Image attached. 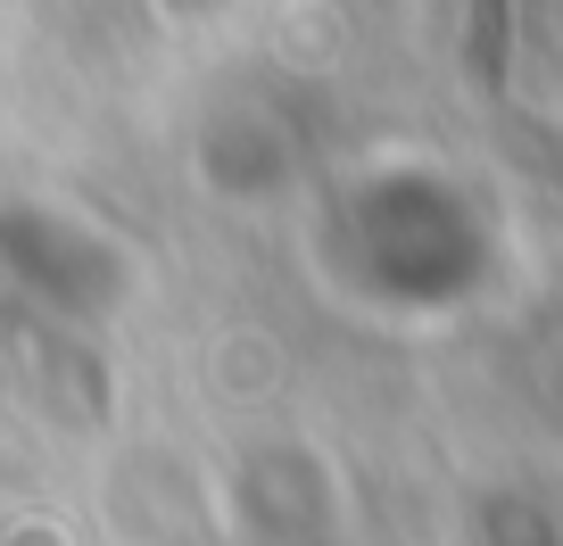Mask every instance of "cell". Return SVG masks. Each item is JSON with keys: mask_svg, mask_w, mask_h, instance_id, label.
<instances>
[{"mask_svg": "<svg viewBox=\"0 0 563 546\" xmlns=\"http://www.w3.org/2000/svg\"><path fill=\"white\" fill-rule=\"evenodd\" d=\"M506 58H514V0H473V75L489 91H506Z\"/></svg>", "mask_w": 563, "mask_h": 546, "instance_id": "cell-1", "label": "cell"}]
</instances>
